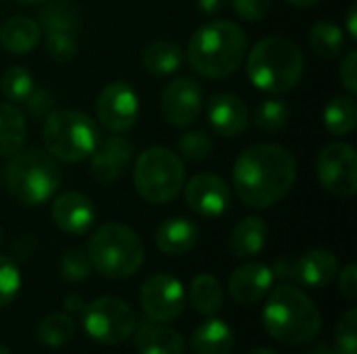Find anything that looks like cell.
Returning <instances> with one entry per match:
<instances>
[{"instance_id":"1","label":"cell","mask_w":357,"mask_h":354,"mask_svg":"<svg viewBox=\"0 0 357 354\" xmlns=\"http://www.w3.org/2000/svg\"><path fill=\"white\" fill-rule=\"evenodd\" d=\"M297 161L278 144H253L234 161L232 184L241 202L251 209H270L293 188Z\"/></svg>"},{"instance_id":"2","label":"cell","mask_w":357,"mask_h":354,"mask_svg":"<svg viewBox=\"0 0 357 354\" xmlns=\"http://www.w3.org/2000/svg\"><path fill=\"white\" fill-rule=\"evenodd\" d=\"M190 67L207 79L230 77L245 61L247 35L232 21H209L201 25L188 42Z\"/></svg>"},{"instance_id":"3","label":"cell","mask_w":357,"mask_h":354,"mask_svg":"<svg viewBox=\"0 0 357 354\" xmlns=\"http://www.w3.org/2000/svg\"><path fill=\"white\" fill-rule=\"evenodd\" d=\"M264 328L270 338L299 346L318 338L322 330V313L303 290L287 284L270 292L264 307Z\"/></svg>"},{"instance_id":"4","label":"cell","mask_w":357,"mask_h":354,"mask_svg":"<svg viewBox=\"0 0 357 354\" xmlns=\"http://www.w3.org/2000/svg\"><path fill=\"white\" fill-rule=\"evenodd\" d=\"M247 56V75L251 83L268 94H284L303 77V52L284 35L259 40Z\"/></svg>"},{"instance_id":"5","label":"cell","mask_w":357,"mask_h":354,"mask_svg":"<svg viewBox=\"0 0 357 354\" xmlns=\"http://www.w3.org/2000/svg\"><path fill=\"white\" fill-rule=\"evenodd\" d=\"M86 252L92 269L109 280L132 277L144 263L140 236L123 223H105L94 230Z\"/></svg>"},{"instance_id":"6","label":"cell","mask_w":357,"mask_h":354,"mask_svg":"<svg viewBox=\"0 0 357 354\" xmlns=\"http://www.w3.org/2000/svg\"><path fill=\"white\" fill-rule=\"evenodd\" d=\"M8 159L6 188L15 200L25 207H38L54 196L61 184V171L54 156L44 148H21Z\"/></svg>"},{"instance_id":"7","label":"cell","mask_w":357,"mask_h":354,"mask_svg":"<svg viewBox=\"0 0 357 354\" xmlns=\"http://www.w3.org/2000/svg\"><path fill=\"white\" fill-rule=\"evenodd\" d=\"M96 123L82 111L59 108L44 117L42 140L44 150L63 163H82L98 144Z\"/></svg>"},{"instance_id":"8","label":"cell","mask_w":357,"mask_h":354,"mask_svg":"<svg viewBox=\"0 0 357 354\" xmlns=\"http://www.w3.org/2000/svg\"><path fill=\"white\" fill-rule=\"evenodd\" d=\"M132 179L142 200L151 204H167L182 192L186 171L176 152L165 146H151L136 159Z\"/></svg>"},{"instance_id":"9","label":"cell","mask_w":357,"mask_h":354,"mask_svg":"<svg viewBox=\"0 0 357 354\" xmlns=\"http://www.w3.org/2000/svg\"><path fill=\"white\" fill-rule=\"evenodd\" d=\"M82 315L86 334L102 346H117L136 330V313L117 296H100L92 300Z\"/></svg>"},{"instance_id":"10","label":"cell","mask_w":357,"mask_h":354,"mask_svg":"<svg viewBox=\"0 0 357 354\" xmlns=\"http://www.w3.org/2000/svg\"><path fill=\"white\" fill-rule=\"evenodd\" d=\"M316 175L326 192L339 198H351L357 190V154L347 142L326 144L316 161Z\"/></svg>"},{"instance_id":"11","label":"cell","mask_w":357,"mask_h":354,"mask_svg":"<svg viewBox=\"0 0 357 354\" xmlns=\"http://www.w3.org/2000/svg\"><path fill=\"white\" fill-rule=\"evenodd\" d=\"M186 305L184 286L167 273H155L140 286V307L151 321L169 323L180 317Z\"/></svg>"},{"instance_id":"12","label":"cell","mask_w":357,"mask_h":354,"mask_svg":"<svg viewBox=\"0 0 357 354\" xmlns=\"http://www.w3.org/2000/svg\"><path fill=\"white\" fill-rule=\"evenodd\" d=\"M140 100L128 81L107 83L96 98V117L111 134H123L138 121Z\"/></svg>"},{"instance_id":"13","label":"cell","mask_w":357,"mask_h":354,"mask_svg":"<svg viewBox=\"0 0 357 354\" xmlns=\"http://www.w3.org/2000/svg\"><path fill=\"white\" fill-rule=\"evenodd\" d=\"M161 117L174 127H188L203 111V88L192 77H176L161 94Z\"/></svg>"},{"instance_id":"14","label":"cell","mask_w":357,"mask_h":354,"mask_svg":"<svg viewBox=\"0 0 357 354\" xmlns=\"http://www.w3.org/2000/svg\"><path fill=\"white\" fill-rule=\"evenodd\" d=\"M184 202L186 207L207 219L222 217L232 202L230 186L213 173H199L184 182Z\"/></svg>"},{"instance_id":"15","label":"cell","mask_w":357,"mask_h":354,"mask_svg":"<svg viewBox=\"0 0 357 354\" xmlns=\"http://www.w3.org/2000/svg\"><path fill=\"white\" fill-rule=\"evenodd\" d=\"M54 225L71 236H84L94 223V204L82 192H65L52 200Z\"/></svg>"},{"instance_id":"16","label":"cell","mask_w":357,"mask_h":354,"mask_svg":"<svg viewBox=\"0 0 357 354\" xmlns=\"http://www.w3.org/2000/svg\"><path fill=\"white\" fill-rule=\"evenodd\" d=\"M134 154V146L126 136L113 134L100 144H96L94 152L90 154V169L98 182H115L126 167L130 165Z\"/></svg>"},{"instance_id":"17","label":"cell","mask_w":357,"mask_h":354,"mask_svg":"<svg viewBox=\"0 0 357 354\" xmlns=\"http://www.w3.org/2000/svg\"><path fill=\"white\" fill-rule=\"evenodd\" d=\"M207 119L220 136L236 138L249 125V111L243 98L228 92H220L213 94L207 102Z\"/></svg>"},{"instance_id":"18","label":"cell","mask_w":357,"mask_h":354,"mask_svg":"<svg viewBox=\"0 0 357 354\" xmlns=\"http://www.w3.org/2000/svg\"><path fill=\"white\" fill-rule=\"evenodd\" d=\"M274 284L272 269L266 263H245L228 280L230 296L241 305H253L261 300Z\"/></svg>"},{"instance_id":"19","label":"cell","mask_w":357,"mask_h":354,"mask_svg":"<svg viewBox=\"0 0 357 354\" xmlns=\"http://www.w3.org/2000/svg\"><path fill=\"white\" fill-rule=\"evenodd\" d=\"M199 242V227L186 217L165 219L155 232L157 248L167 257H184L195 250Z\"/></svg>"},{"instance_id":"20","label":"cell","mask_w":357,"mask_h":354,"mask_svg":"<svg viewBox=\"0 0 357 354\" xmlns=\"http://www.w3.org/2000/svg\"><path fill=\"white\" fill-rule=\"evenodd\" d=\"M339 273V259L324 248H314L297 259V282L307 288H326Z\"/></svg>"},{"instance_id":"21","label":"cell","mask_w":357,"mask_h":354,"mask_svg":"<svg viewBox=\"0 0 357 354\" xmlns=\"http://www.w3.org/2000/svg\"><path fill=\"white\" fill-rule=\"evenodd\" d=\"M132 336L138 354H184L186 348V342L180 332L157 321L142 323L138 330H134Z\"/></svg>"},{"instance_id":"22","label":"cell","mask_w":357,"mask_h":354,"mask_svg":"<svg viewBox=\"0 0 357 354\" xmlns=\"http://www.w3.org/2000/svg\"><path fill=\"white\" fill-rule=\"evenodd\" d=\"M42 29L29 17H10L0 25V46L15 56L29 54L40 44Z\"/></svg>"},{"instance_id":"23","label":"cell","mask_w":357,"mask_h":354,"mask_svg":"<svg viewBox=\"0 0 357 354\" xmlns=\"http://www.w3.org/2000/svg\"><path fill=\"white\" fill-rule=\"evenodd\" d=\"M266 238H268L266 221L257 215H251L234 225L228 240V248L238 259H251L264 250Z\"/></svg>"},{"instance_id":"24","label":"cell","mask_w":357,"mask_h":354,"mask_svg":"<svg viewBox=\"0 0 357 354\" xmlns=\"http://www.w3.org/2000/svg\"><path fill=\"white\" fill-rule=\"evenodd\" d=\"M140 63L149 75L167 77V75H174L176 71H180V67L184 63V52H182L180 44H176L172 40H155L142 50Z\"/></svg>"},{"instance_id":"25","label":"cell","mask_w":357,"mask_h":354,"mask_svg":"<svg viewBox=\"0 0 357 354\" xmlns=\"http://www.w3.org/2000/svg\"><path fill=\"white\" fill-rule=\"evenodd\" d=\"M234 334L226 321L209 319L201 323L190 338V354H232Z\"/></svg>"},{"instance_id":"26","label":"cell","mask_w":357,"mask_h":354,"mask_svg":"<svg viewBox=\"0 0 357 354\" xmlns=\"http://www.w3.org/2000/svg\"><path fill=\"white\" fill-rule=\"evenodd\" d=\"M27 125L21 108L13 102H0V156H13L25 144Z\"/></svg>"},{"instance_id":"27","label":"cell","mask_w":357,"mask_h":354,"mask_svg":"<svg viewBox=\"0 0 357 354\" xmlns=\"http://www.w3.org/2000/svg\"><path fill=\"white\" fill-rule=\"evenodd\" d=\"M75 338V321L65 313H50L36 325V340L46 348H63Z\"/></svg>"},{"instance_id":"28","label":"cell","mask_w":357,"mask_h":354,"mask_svg":"<svg viewBox=\"0 0 357 354\" xmlns=\"http://www.w3.org/2000/svg\"><path fill=\"white\" fill-rule=\"evenodd\" d=\"M331 136H347L356 129L357 104L354 96H335L326 102L322 113Z\"/></svg>"},{"instance_id":"29","label":"cell","mask_w":357,"mask_h":354,"mask_svg":"<svg viewBox=\"0 0 357 354\" xmlns=\"http://www.w3.org/2000/svg\"><path fill=\"white\" fill-rule=\"evenodd\" d=\"M190 305L201 315H215L224 305V288L211 273H201L190 284Z\"/></svg>"},{"instance_id":"30","label":"cell","mask_w":357,"mask_h":354,"mask_svg":"<svg viewBox=\"0 0 357 354\" xmlns=\"http://www.w3.org/2000/svg\"><path fill=\"white\" fill-rule=\"evenodd\" d=\"M40 27L44 31H71L75 33L79 27V10L71 0H48V4L40 10Z\"/></svg>"},{"instance_id":"31","label":"cell","mask_w":357,"mask_h":354,"mask_svg":"<svg viewBox=\"0 0 357 354\" xmlns=\"http://www.w3.org/2000/svg\"><path fill=\"white\" fill-rule=\"evenodd\" d=\"M343 29L333 21H318L310 29V48L322 58H337L345 48Z\"/></svg>"},{"instance_id":"32","label":"cell","mask_w":357,"mask_h":354,"mask_svg":"<svg viewBox=\"0 0 357 354\" xmlns=\"http://www.w3.org/2000/svg\"><path fill=\"white\" fill-rule=\"evenodd\" d=\"M289 115H291V108L284 100L268 98V100L257 104V108L253 113V123L259 131L272 134V131H278L287 125Z\"/></svg>"},{"instance_id":"33","label":"cell","mask_w":357,"mask_h":354,"mask_svg":"<svg viewBox=\"0 0 357 354\" xmlns=\"http://www.w3.org/2000/svg\"><path fill=\"white\" fill-rule=\"evenodd\" d=\"M33 88H36V86H33L31 73H29L25 67H21V65L8 67V69L2 73V77H0V92H2V96H4L8 102H13V104L25 102V98L31 94Z\"/></svg>"},{"instance_id":"34","label":"cell","mask_w":357,"mask_h":354,"mask_svg":"<svg viewBox=\"0 0 357 354\" xmlns=\"http://www.w3.org/2000/svg\"><path fill=\"white\" fill-rule=\"evenodd\" d=\"M178 150L186 161L201 163L211 156L213 152V140L205 129H190L180 136L178 140Z\"/></svg>"},{"instance_id":"35","label":"cell","mask_w":357,"mask_h":354,"mask_svg":"<svg viewBox=\"0 0 357 354\" xmlns=\"http://www.w3.org/2000/svg\"><path fill=\"white\" fill-rule=\"evenodd\" d=\"M59 271L61 275L67 280V282H73V284H79L84 282L90 271H92V265H90V259H88V252L82 250V248H67L59 261Z\"/></svg>"},{"instance_id":"36","label":"cell","mask_w":357,"mask_h":354,"mask_svg":"<svg viewBox=\"0 0 357 354\" xmlns=\"http://www.w3.org/2000/svg\"><path fill=\"white\" fill-rule=\"evenodd\" d=\"M44 46L48 56L59 63H69L77 54V40L71 31H46Z\"/></svg>"},{"instance_id":"37","label":"cell","mask_w":357,"mask_h":354,"mask_svg":"<svg viewBox=\"0 0 357 354\" xmlns=\"http://www.w3.org/2000/svg\"><path fill=\"white\" fill-rule=\"evenodd\" d=\"M335 354H357V311L349 309L337 323Z\"/></svg>"},{"instance_id":"38","label":"cell","mask_w":357,"mask_h":354,"mask_svg":"<svg viewBox=\"0 0 357 354\" xmlns=\"http://www.w3.org/2000/svg\"><path fill=\"white\" fill-rule=\"evenodd\" d=\"M21 290V271L17 263L0 255V309L10 305Z\"/></svg>"},{"instance_id":"39","label":"cell","mask_w":357,"mask_h":354,"mask_svg":"<svg viewBox=\"0 0 357 354\" xmlns=\"http://www.w3.org/2000/svg\"><path fill=\"white\" fill-rule=\"evenodd\" d=\"M230 2H232L234 13L245 21L264 19L274 4V0H230Z\"/></svg>"},{"instance_id":"40","label":"cell","mask_w":357,"mask_h":354,"mask_svg":"<svg viewBox=\"0 0 357 354\" xmlns=\"http://www.w3.org/2000/svg\"><path fill=\"white\" fill-rule=\"evenodd\" d=\"M25 104H27V111H29L33 117L44 119V117L52 111L54 98H52V94H50L46 88H33L31 94L25 98Z\"/></svg>"},{"instance_id":"41","label":"cell","mask_w":357,"mask_h":354,"mask_svg":"<svg viewBox=\"0 0 357 354\" xmlns=\"http://www.w3.org/2000/svg\"><path fill=\"white\" fill-rule=\"evenodd\" d=\"M339 77H341L343 88L349 92V96L357 94V50H349V52L341 58Z\"/></svg>"},{"instance_id":"42","label":"cell","mask_w":357,"mask_h":354,"mask_svg":"<svg viewBox=\"0 0 357 354\" xmlns=\"http://www.w3.org/2000/svg\"><path fill=\"white\" fill-rule=\"evenodd\" d=\"M339 280V292L347 298V300H356L357 298V267L356 263H349L345 269H341V273H337Z\"/></svg>"},{"instance_id":"43","label":"cell","mask_w":357,"mask_h":354,"mask_svg":"<svg viewBox=\"0 0 357 354\" xmlns=\"http://www.w3.org/2000/svg\"><path fill=\"white\" fill-rule=\"evenodd\" d=\"M272 275L274 280H280V282H297V259H289V257H282L278 259L272 267Z\"/></svg>"},{"instance_id":"44","label":"cell","mask_w":357,"mask_h":354,"mask_svg":"<svg viewBox=\"0 0 357 354\" xmlns=\"http://www.w3.org/2000/svg\"><path fill=\"white\" fill-rule=\"evenodd\" d=\"M226 0H197V6L203 15H215L224 8Z\"/></svg>"},{"instance_id":"45","label":"cell","mask_w":357,"mask_h":354,"mask_svg":"<svg viewBox=\"0 0 357 354\" xmlns=\"http://www.w3.org/2000/svg\"><path fill=\"white\" fill-rule=\"evenodd\" d=\"M84 309H86V303L77 294H73L65 300V311H69V313H84Z\"/></svg>"},{"instance_id":"46","label":"cell","mask_w":357,"mask_h":354,"mask_svg":"<svg viewBox=\"0 0 357 354\" xmlns=\"http://www.w3.org/2000/svg\"><path fill=\"white\" fill-rule=\"evenodd\" d=\"M356 21H357V6L356 4H351V6H349V13H347V19H345V23H347V33H349V38H351V40H356L357 38Z\"/></svg>"},{"instance_id":"47","label":"cell","mask_w":357,"mask_h":354,"mask_svg":"<svg viewBox=\"0 0 357 354\" xmlns=\"http://www.w3.org/2000/svg\"><path fill=\"white\" fill-rule=\"evenodd\" d=\"M289 4H293V6H297V8H312V6H316L320 0H287Z\"/></svg>"},{"instance_id":"48","label":"cell","mask_w":357,"mask_h":354,"mask_svg":"<svg viewBox=\"0 0 357 354\" xmlns=\"http://www.w3.org/2000/svg\"><path fill=\"white\" fill-rule=\"evenodd\" d=\"M307 354H335V351L331 346H326V344H318V346H314Z\"/></svg>"},{"instance_id":"49","label":"cell","mask_w":357,"mask_h":354,"mask_svg":"<svg viewBox=\"0 0 357 354\" xmlns=\"http://www.w3.org/2000/svg\"><path fill=\"white\" fill-rule=\"evenodd\" d=\"M249 354H278V353H274V351H270V348H255V351H251Z\"/></svg>"},{"instance_id":"50","label":"cell","mask_w":357,"mask_h":354,"mask_svg":"<svg viewBox=\"0 0 357 354\" xmlns=\"http://www.w3.org/2000/svg\"><path fill=\"white\" fill-rule=\"evenodd\" d=\"M23 4H40V2H48V0H19Z\"/></svg>"},{"instance_id":"51","label":"cell","mask_w":357,"mask_h":354,"mask_svg":"<svg viewBox=\"0 0 357 354\" xmlns=\"http://www.w3.org/2000/svg\"><path fill=\"white\" fill-rule=\"evenodd\" d=\"M0 354H10V351H8L6 346H2V344H0Z\"/></svg>"},{"instance_id":"52","label":"cell","mask_w":357,"mask_h":354,"mask_svg":"<svg viewBox=\"0 0 357 354\" xmlns=\"http://www.w3.org/2000/svg\"><path fill=\"white\" fill-rule=\"evenodd\" d=\"M0 244H2V230H0Z\"/></svg>"},{"instance_id":"53","label":"cell","mask_w":357,"mask_h":354,"mask_svg":"<svg viewBox=\"0 0 357 354\" xmlns=\"http://www.w3.org/2000/svg\"><path fill=\"white\" fill-rule=\"evenodd\" d=\"M0 179H2V175H0Z\"/></svg>"}]
</instances>
